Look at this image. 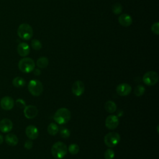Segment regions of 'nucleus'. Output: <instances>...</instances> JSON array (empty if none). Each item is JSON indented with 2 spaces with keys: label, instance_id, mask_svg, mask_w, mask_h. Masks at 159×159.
I'll list each match as a JSON object with an SVG mask.
<instances>
[{
  "label": "nucleus",
  "instance_id": "21",
  "mask_svg": "<svg viewBox=\"0 0 159 159\" xmlns=\"http://www.w3.org/2000/svg\"><path fill=\"white\" fill-rule=\"evenodd\" d=\"M48 59L45 57H40L37 60V65L40 68H46L48 65Z\"/></svg>",
  "mask_w": 159,
  "mask_h": 159
},
{
  "label": "nucleus",
  "instance_id": "14",
  "mask_svg": "<svg viewBox=\"0 0 159 159\" xmlns=\"http://www.w3.org/2000/svg\"><path fill=\"white\" fill-rule=\"evenodd\" d=\"M25 134L29 139L34 140L37 139L39 136V130L35 126L30 125L25 129Z\"/></svg>",
  "mask_w": 159,
  "mask_h": 159
},
{
  "label": "nucleus",
  "instance_id": "8",
  "mask_svg": "<svg viewBox=\"0 0 159 159\" xmlns=\"http://www.w3.org/2000/svg\"><path fill=\"white\" fill-rule=\"evenodd\" d=\"M119 124V120L117 116L110 115V116H108L106 119L105 125L107 129L110 130H113L116 129Z\"/></svg>",
  "mask_w": 159,
  "mask_h": 159
},
{
  "label": "nucleus",
  "instance_id": "3",
  "mask_svg": "<svg viewBox=\"0 0 159 159\" xmlns=\"http://www.w3.org/2000/svg\"><path fill=\"white\" fill-rule=\"evenodd\" d=\"M17 33L20 39L25 40H29L33 36V29L29 24L23 23L18 27Z\"/></svg>",
  "mask_w": 159,
  "mask_h": 159
},
{
  "label": "nucleus",
  "instance_id": "16",
  "mask_svg": "<svg viewBox=\"0 0 159 159\" xmlns=\"http://www.w3.org/2000/svg\"><path fill=\"white\" fill-rule=\"evenodd\" d=\"M119 24L124 27H129L132 23V19L131 16L127 14H123L118 18Z\"/></svg>",
  "mask_w": 159,
  "mask_h": 159
},
{
  "label": "nucleus",
  "instance_id": "1",
  "mask_svg": "<svg viewBox=\"0 0 159 159\" xmlns=\"http://www.w3.org/2000/svg\"><path fill=\"white\" fill-rule=\"evenodd\" d=\"M67 147L62 142H57L52 147L51 152L53 157L57 159H61L67 153Z\"/></svg>",
  "mask_w": 159,
  "mask_h": 159
},
{
  "label": "nucleus",
  "instance_id": "18",
  "mask_svg": "<svg viewBox=\"0 0 159 159\" xmlns=\"http://www.w3.org/2000/svg\"><path fill=\"white\" fill-rule=\"evenodd\" d=\"M105 110L109 113L114 112L117 109V106L112 101H107L104 104Z\"/></svg>",
  "mask_w": 159,
  "mask_h": 159
},
{
  "label": "nucleus",
  "instance_id": "5",
  "mask_svg": "<svg viewBox=\"0 0 159 159\" xmlns=\"http://www.w3.org/2000/svg\"><path fill=\"white\" fill-rule=\"evenodd\" d=\"M28 90L32 95L39 96L42 93L43 88L42 83L39 80H32L28 84Z\"/></svg>",
  "mask_w": 159,
  "mask_h": 159
},
{
  "label": "nucleus",
  "instance_id": "15",
  "mask_svg": "<svg viewBox=\"0 0 159 159\" xmlns=\"http://www.w3.org/2000/svg\"><path fill=\"white\" fill-rule=\"evenodd\" d=\"M17 52L20 56L25 57L29 54L30 47L27 43L21 42L17 46Z\"/></svg>",
  "mask_w": 159,
  "mask_h": 159
},
{
  "label": "nucleus",
  "instance_id": "12",
  "mask_svg": "<svg viewBox=\"0 0 159 159\" xmlns=\"http://www.w3.org/2000/svg\"><path fill=\"white\" fill-rule=\"evenodd\" d=\"M37 114L38 109L35 106H26L24 109V114L25 117L27 119H33L37 116Z\"/></svg>",
  "mask_w": 159,
  "mask_h": 159
},
{
  "label": "nucleus",
  "instance_id": "6",
  "mask_svg": "<svg viewBox=\"0 0 159 159\" xmlns=\"http://www.w3.org/2000/svg\"><path fill=\"white\" fill-rule=\"evenodd\" d=\"M120 135L117 132H109L107 134L104 138V142L106 145L109 148H112L115 147L116 145L118 144V143L120 142Z\"/></svg>",
  "mask_w": 159,
  "mask_h": 159
},
{
  "label": "nucleus",
  "instance_id": "10",
  "mask_svg": "<svg viewBox=\"0 0 159 159\" xmlns=\"http://www.w3.org/2000/svg\"><path fill=\"white\" fill-rule=\"evenodd\" d=\"M132 91V87L129 84L121 83L119 84L116 88V92L118 95L120 96H125L130 93Z\"/></svg>",
  "mask_w": 159,
  "mask_h": 159
},
{
  "label": "nucleus",
  "instance_id": "28",
  "mask_svg": "<svg viewBox=\"0 0 159 159\" xmlns=\"http://www.w3.org/2000/svg\"><path fill=\"white\" fill-rule=\"evenodd\" d=\"M16 106L19 107V108H20V109H24L25 107L26 106V104H25V102L22 99H17L16 102H15Z\"/></svg>",
  "mask_w": 159,
  "mask_h": 159
},
{
  "label": "nucleus",
  "instance_id": "7",
  "mask_svg": "<svg viewBox=\"0 0 159 159\" xmlns=\"http://www.w3.org/2000/svg\"><path fill=\"white\" fill-rule=\"evenodd\" d=\"M143 83L148 86H153L158 81V75L156 71H149L146 72L143 76Z\"/></svg>",
  "mask_w": 159,
  "mask_h": 159
},
{
  "label": "nucleus",
  "instance_id": "9",
  "mask_svg": "<svg viewBox=\"0 0 159 159\" xmlns=\"http://www.w3.org/2000/svg\"><path fill=\"white\" fill-rule=\"evenodd\" d=\"M84 88V83L80 80H77L73 83L71 87V91L74 95L80 96L83 94Z\"/></svg>",
  "mask_w": 159,
  "mask_h": 159
},
{
  "label": "nucleus",
  "instance_id": "22",
  "mask_svg": "<svg viewBox=\"0 0 159 159\" xmlns=\"http://www.w3.org/2000/svg\"><path fill=\"white\" fill-rule=\"evenodd\" d=\"M145 91V88H144V86L143 85L139 84V85H137L135 88L134 93L136 96L140 97V96H142L144 94Z\"/></svg>",
  "mask_w": 159,
  "mask_h": 159
},
{
  "label": "nucleus",
  "instance_id": "4",
  "mask_svg": "<svg viewBox=\"0 0 159 159\" xmlns=\"http://www.w3.org/2000/svg\"><path fill=\"white\" fill-rule=\"evenodd\" d=\"M18 67L22 72L29 73L34 70L35 62L30 58L24 57L19 60L18 63Z\"/></svg>",
  "mask_w": 159,
  "mask_h": 159
},
{
  "label": "nucleus",
  "instance_id": "25",
  "mask_svg": "<svg viewBox=\"0 0 159 159\" xmlns=\"http://www.w3.org/2000/svg\"><path fill=\"white\" fill-rule=\"evenodd\" d=\"M31 46L35 50H39L42 48V43L41 42L37 39H34L31 42Z\"/></svg>",
  "mask_w": 159,
  "mask_h": 159
},
{
  "label": "nucleus",
  "instance_id": "31",
  "mask_svg": "<svg viewBox=\"0 0 159 159\" xmlns=\"http://www.w3.org/2000/svg\"><path fill=\"white\" fill-rule=\"evenodd\" d=\"M34 75H40V73H41V71H40V70H39V69H35V70H34Z\"/></svg>",
  "mask_w": 159,
  "mask_h": 159
},
{
  "label": "nucleus",
  "instance_id": "30",
  "mask_svg": "<svg viewBox=\"0 0 159 159\" xmlns=\"http://www.w3.org/2000/svg\"><path fill=\"white\" fill-rule=\"evenodd\" d=\"M33 147V142L30 140H26L24 143V147L27 149V150H30Z\"/></svg>",
  "mask_w": 159,
  "mask_h": 159
},
{
  "label": "nucleus",
  "instance_id": "19",
  "mask_svg": "<svg viewBox=\"0 0 159 159\" xmlns=\"http://www.w3.org/2000/svg\"><path fill=\"white\" fill-rule=\"evenodd\" d=\"M12 84L16 88H22L25 84V81L24 78L20 76H17L13 79Z\"/></svg>",
  "mask_w": 159,
  "mask_h": 159
},
{
  "label": "nucleus",
  "instance_id": "32",
  "mask_svg": "<svg viewBox=\"0 0 159 159\" xmlns=\"http://www.w3.org/2000/svg\"><path fill=\"white\" fill-rule=\"evenodd\" d=\"M2 142H3V137L1 134H0V145L2 143Z\"/></svg>",
  "mask_w": 159,
  "mask_h": 159
},
{
  "label": "nucleus",
  "instance_id": "27",
  "mask_svg": "<svg viewBox=\"0 0 159 159\" xmlns=\"http://www.w3.org/2000/svg\"><path fill=\"white\" fill-rule=\"evenodd\" d=\"M60 134L63 138L66 139L70 135V131L66 128H62L60 131Z\"/></svg>",
  "mask_w": 159,
  "mask_h": 159
},
{
  "label": "nucleus",
  "instance_id": "11",
  "mask_svg": "<svg viewBox=\"0 0 159 159\" xmlns=\"http://www.w3.org/2000/svg\"><path fill=\"white\" fill-rule=\"evenodd\" d=\"M0 105L4 110L9 111L13 108L14 106V101L10 96H4L1 99Z\"/></svg>",
  "mask_w": 159,
  "mask_h": 159
},
{
  "label": "nucleus",
  "instance_id": "23",
  "mask_svg": "<svg viewBox=\"0 0 159 159\" xmlns=\"http://www.w3.org/2000/svg\"><path fill=\"white\" fill-rule=\"evenodd\" d=\"M68 152L72 154V155H76L79 152L80 147L76 143H71L68 146V148H67Z\"/></svg>",
  "mask_w": 159,
  "mask_h": 159
},
{
  "label": "nucleus",
  "instance_id": "20",
  "mask_svg": "<svg viewBox=\"0 0 159 159\" xmlns=\"http://www.w3.org/2000/svg\"><path fill=\"white\" fill-rule=\"evenodd\" d=\"M47 131L50 135H55L58 132L59 128L55 123L52 122L48 125L47 127Z\"/></svg>",
  "mask_w": 159,
  "mask_h": 159
},
{
  "label": "nucleus",
  "instance_id": "13",
  "mask_svg": "<svg viewBox=\"0 0 159 159\" xmlns=\"http://www.w3.org/2000/svg\"><path fill=\"white\" fill-rule=\"evenodd\" d=\"M13 127L12 121L7 118L3 119L0 121V130L3 133L10 132Z\"/></svg>",
  "mask_w": 159,
  "mask_h": 159
},
{
  "label": "nucleus",
  "instance_id": "24",
  "mask_svg": "<svg viewBox=\"0 0 159 159\" xmlns=\"http://www.w3.org/2000/svg\"><path fill=\"white\" fill-rule=\"evenodd\" d=\"M114 156H115L114 152L111 148L107 149L104 153V157L105 159H113L114 158Z\"/></svg>",
  "mask_w": 159,
  "mask_h": 159
},
{
  "label": "nucleus",
  "instance_id": "17",
  "mask_svg": "<svg viewBox=\"0 0 159 159\" xmlns=\"http://www.w3.org/2000/svg\"><path fill=\"white\" fill-rule=\"evenodd\" d=\"M6 142L10 146H16L18 143V138L14 134H8L5 137Z\"/></svg>",
  "mask_w": 159,
  "mask_h": 159
},
{
  "label": "nucleus",
  "instance_id": "2",
  "mask_svg": "<svg viewBox=\"0 0 159 159\" xmlns=\"http://www.w3.org/2000/svg\"><path fill=\"white\" fill-rule=\"evenodd\" d=\"M71 118L70 111L65 107L58 109L54 115V120L58 124L62 125L67 123Z\"/></svg>",
  "mask_w": 159,
  "mask_h": 159
},
{
  "label": "nucleus",
  "instance_id": "26",
  "mask_svg": "<svg viewBox=\"0 0 159 159\" xmlns=\"http://www.w3.org/2000/svg\"><path fill=\"white\" fill-rule=\"evenodd\" d=\"M112 10L114 14H119L121 13L122 11V7L120 4L119 3H116L112 6Z\"/></svg>",
  "mask_w": 159,
  "mask_h": 159
},
{
  "label": "nucleus",
  "instance_id": "29",
  "mask_svg": "<svg viewBox=\"0 0 159 159\" xmlns=\"http://www.w3.org/2000/svg\"><path fill=\"white\" fill-rule=\"evenodd\" d=\"M152 31L156 35H158L159 33V24L158 22L154 23L151 27Z\"/></svg>",
  "mask_w": 159,
  "mask_h": 159
}]
</instances>
